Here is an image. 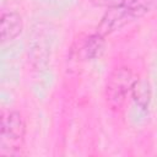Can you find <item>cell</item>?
I'll return each mask as SVG.
<instances>
[{
    "mask_svg": "<svg viewBox=\"0 0 157 157\" xmlns=\"http://www.w3.org/2000/svg\"><path fill=\"white\" fill-rule=\"evenodd\" d=\"M150 4L151 2L145 1L139 4H132V5H123V6L107 9L105 13L103 15V17L101 18V22L97 26V33L105 37L123 28L128 23L144 16L148 11Z\"/></svg>",
    "mask_w": 157,
    "mask_h": 157,
    "instance_id": "6da1fadb",
    "label": "cell"
},
{
    "mask_svg": "<svg viewBox=\"0 0 157 157\" xmlns=\"http://www.w3.org/2000/svg\"><path fill=\"white\" fill-rule=\"evenodd\" d=\"M26 134L23 117L17 110H9L1 114L0 153L18 155L22 148Z\"/></svg>",
    "mask_w": 157,
    "mask_h": 157,
    "instance_id": "7a4b0ae2",
    "label": "cell"
},
{
    "mask_svg": "<svg viewBox=\"0 0 157 157\" xmlns=\"http://www.w3.org/2000/svg\"><path fill=\"white\" fill-rule=\"evenodd\" d=\"M135 82L131 70L126 66L115 67L108 76L105 85V99L112 110H120Z\"/></svg>",
    "mask_w": 157,
    "mask_h": 157,
    "instance_id": "3957f363",
    "label": "cell"
},
{
    "mask_svg": "<svg viewBox=\"0 0 157 157\" xmlns=\"http://www.w3.org/2000/svg\"><path fill=\"white\" fill-rule=\"evenodd\" d=\"M23 29V21L18 12L5 11L0 17V36L1 42H11L17 38Z\"/></svg>",
    "mask_w": 157,
    "mask_h": 157,
    "instance_id": "277c9868",
    "label": "cell"
},
{
    "mask_svg": "<svg viewBox=\"0 0 157 157\" xmlns=\"http://www.w3.org/2000/svg\"><path fill=\"white\" fill-rule=\"evenodd\" d=\"M103 48H104V37L96 32L94 34L88 36L82 43L81 45L82 58L86 60L94 59L96 56H99V54L103 52Z\"/></svg>",
    "mask_w": 157,
    "mask_h": 157,
    "instance_id": "5b68a950",
    "label": "cell"
},
{
    "mask_svg": "<svg viewBox=\"0 0 157 157\" xmlns=\"http://www.w3.org/2000/svg\"><path fill=\"white\" fill-rule=\"evenodd\" d=\"M130 94L139 107L147 108L151 99V88L148 82L145 80H135Z\"/></svg>",
    "mask_w": 157,
    "mask_h": 157,
    "instance_id": "8992f818",
    "label": "cell"
},
{
    "mask_svg": "<svg viewBox=\"0 0 157 157\" xmlns=\"http://www.w3.org/2000/svg\"><path fill=\"white\" fill-rule=\"evenodd\" d=\"M147 0H90L93 5L98 7H117V6H123V5H132V4H139V2H145Z\"/></svg>",
    "mask_w": 157,
    "mask_h": 157,
    "instance_id": "52a82bcc",
    "label": "cell"
}]
</instances>
